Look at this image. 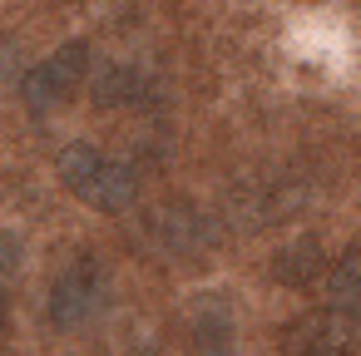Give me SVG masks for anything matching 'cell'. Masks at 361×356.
I'll return each mask as SVG.
<instances>
[{
    "label": "cell",
    "mask_w": 361,
    "mask_h": 356,
    "mask_svg": "<svg viewBox=\"0 0 361 356\" xmlns=\"http://www.w3.org/2000/svg\"><path fill=\"white\" fill-rule=\"evenodd\" d=\"M326 267L331 262L317 238H292L272 252V282H282V287H317V282H326Z\"/></svg>",
    "instance_id": "7"
},
{
    "label": "cell",
    "mask_w": 361,
    "mask_h": 356,
    "mask_svg": "<svg viewBox=\"0 0 361 356\" xmlns=\"http://www.w3.org/2000/svg\"><path fill=\"white\" fill-rule=\"evenodd\" d=\"M149 243L159 247V252H169V257H193V252H203L208 247V223H203V213L198 208H188V203H164L159 213H149Z\"/></svg>",
    "instance_id": "6"
},
{
    "label": "cell",
    "mask_w": 361,
    "mask_h": 356,
    "mask_svg": "<svg viewBox=\"0 0 361 356\" xmlns=\"http://www.w3.org/2000/svg\"><path fill=\"white\" fill-rule=\"evenodd\" d=\"M193 351L198 356H228L233 351V312L223 297L193 302Z\"/></svg>",
    "instance_id": "8"
},
{
    "label": "cell",
    "mask_w": 361,
    "mask_h": 356,
    "mask_svg": "<svg viewBox=\"0 0 361 356\" xmlns=\"http://www.w3.org/2000/svg\"><path fill=\"white\" fill-rule=\"evenodd\" d=\"M11 351V282H0V356Z\"/></svg>",
    "instance_id": "11"
},
{
    "label": "cell",
    "mask_w": 361,
    "mask_h": 356,
    "mask_svg": "<svg viewBox=\"0 0 361 356\" xmlns=\"http://www.w3.org/2000/svg\"><path fill=\"white\" fill-rule=\"evenodd\" d=\"M55 168H60V183L85 208H94L104 218H119V213H129L139 203V173H134V164H124V159H114V154H104L94 144H65Z\"/></svg>",
    "instance_id": "1"
},
{
    "label": "cell",
    "mask_w": 361,
    "mask_h": 356,
    "mask_svg": "<svg viewBox=\"0 0 361 356\" xmlns=\"http://www.w3.org/2000/svg\"><path fill=\"white\" fill-rule=\"evenodd\" d=\"M104 307H109V272H104V262H99L94 252L70 257V262L55 272L50 292H45V317H50V326L65 331V336L94 326V321L104 317Z\"/></svg>",
    "instance_id": "2"
},
{
    "label": "cell",
    "mask_w": 361,
    "mask_h": 356,
    "mask_svg": "<svg viewBox=\"0 0 361 356\" xmlns=\"http://www.w3.org/2000/svg\"><path fill=\"white\" fill-rule=\"evenodd\" d=\"M16 267H20V238L0 228V282H11Z\"/></svg>",
    "instance_id": "10"
},
{
    "label": "cell",
    "mask_w": 361,
    "mask_h": 356,
    "mask_svg": "<svg viewBox=\"0 0 361 356\" xmlns=\"http://www.w3.org/2000/svg\"><path fill=\"white\" fill-rule=\"evenodd\" d=\"M356 341V317L341 307H312L282 331V356H351Z\"/></svg>",
    "instance_id": "4"
},
{
    "label": "cell",
    "mask_w": 361,
    "mask_h": 356,
    "mask_svg": "<svg viewBox=\"0 0 361 356\" xmlns=\"http://www.w3.org/2000/svg\"><path fill=\"white\" fill-rule=\"evenodd\" d=\"M356 351H361V346H356Z\"/></svg>",
    "instance_id": "12"
},
{
    "label": "cell",
    "mask_w": 361,
    "mask_h": 356,
    "mask_svg": "<svg viewBox=\"0 0 361 356\" xmlns=\"http://www.w3.org/2000/svg\"><path fill=\"white\" fill-rule=\"evenodd\" d=\"M159 94V80L144 70V65H99L90 75V99L99 109H144L149 99Z\"/></svg>",
    "instance_id": "5"
},
{
    "label": "cell",
    "mask_w": 361,
    "mask_h": 356,
    "mask_svg": "<svg viewBox=\"0 0 361 356\" xmlns=\"http://www.w3.org/2000/svg\"><path fill=\"white\" fill-rule=\"evenodd\" d=\"M85 80H90V45L70 40V45L50 50L40 65H30L20 75V104L30 114H55L60 104H70L80 94Z\"/></svg>",
    "instance_id": "3"
},
{
    "label": "cell",
    "mask_w": 361,
    "mask_h": 356,
    "mask_svg": "<svg viewBox=\"0 0 361 356\" xmlns=\"http://www.w3.org/2000/svg\"><path fill=\"white\" fill-rule=\"evenodd\" d=\"M322 292H326L331 307H341V312H361V238H356L341 257H331Z\"/></svg>",
    "instance_id": "9"
}]
</instances>
